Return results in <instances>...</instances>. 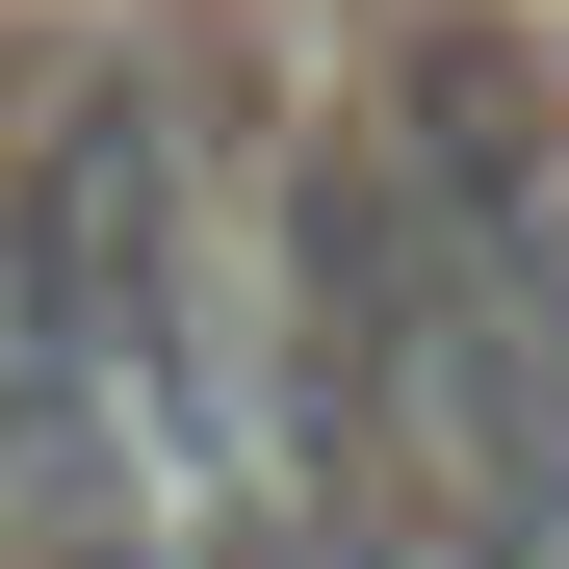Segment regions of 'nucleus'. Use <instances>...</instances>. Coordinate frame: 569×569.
<instances>
[{
  "mask_svg": "<svg viewBox=\"0 0 569 569\" xmlns=\"http://www.w3.org/2000/svg\"><path fill=\"white\" fill-rule=\"evenodd\" d=\"M27 259L156 492H259V208H233L181 52H78L27 104Z\"/></svg>",
  "mask_w": 569,
  "mask_h": 569,
  "instance_id": "obj_1",
  "label": "nucleus"
},
{
  "mask_svg": "<svg viewBox=\"0 0 569 569\" xmlns=\"http://www.w3.org/2000/svg\"><path fill=\"white\" fill-rule=\"evenodd\" d=\"M78 440H130V415L78 389V337H52V259H27V104H0V492L78 466Z\"/></svg>",
  "mask_w": 569,
  "mask_h": 569,
  "instance_id": "obj_2",
  "label": "nucleus"
},
{
  "mask_svg": "<svg viewBox=\"0 0 569 569\" xmlns=\"http://www.w3.org/2000/svg\"><path fill=\"white\" fill-rule=\"evenodd\" d=\"M0 569H208V543H181V492H156L130 440H78V466L0 492Z\"/></svg>",
  "mask_w": 569,
  "mask_h": 569,
  "instance_id": "obj_3",
  "label": "nucleus"
},
{
  "mask_svg": "<svg viewBox=\"0 0 569 569\" xmlns=\"http://www.w3.org/2000/svg\"><path fill=\"white\" fill-rule=\"evenodd\" d=\"M208 569H337V543L284 518V492H208Z\"/></svg>",
  "mask_w": 569,
  "mask_h": 569,
  "instance_id": "obj_4",
  "label": "nucleus"
}]
</instances>
